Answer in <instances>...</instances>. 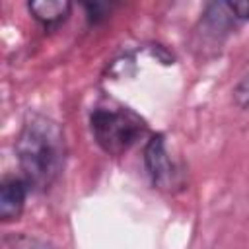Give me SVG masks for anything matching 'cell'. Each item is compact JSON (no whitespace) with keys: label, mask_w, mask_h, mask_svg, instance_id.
Masks as SVG:
<instances>
[{"label":"cell","mask_w":249,"mask_h":249,"mask_svg":"<svg viewBox=\"0 0 249 249\" xmlns=\"http://www.w3.org/2000/svg\"><path fill=\"white\" fill-rule=\"evenodd\" d=\"M233 101H235L237 107L249 111V72L233 88Z\"/></svg>","instance_id":"ba28073f"},{"label":"cell","mask_w":249,"mask_h":249,"mask_svg":"<svg viewBox=\"0 0 249 249\" xmlns=\"http://www.w3.org/2000/svg\"><path fill=\"white\" fill-rule=\"evenodd\" d=\"M2 249H54L45 239L27 233H8L2 239Z\"/></svg>","instance_id":"52a82bcc"},{"label":"cell","mask_w":249,"mask_h":249,"mask_svg":"<svg viewBox=\"0 0 249 249\" xmlns=\"http://www.w3.org/2000/svg\"><path fill=\"white\" fill-rule=\"evenodd\" d=\"M27 10L45 29H54L68 19L72 4L68 0H33L27 2Z\"/></svg>","instance_id":"8992f818"},{"label":"cell","mask_w":249,"mask_h":249,"mask_svg":"<svg viewBox=\"0 0 249 249\" xmlns=\"http://www.w3.org/2000/svg\"><path fill=\"white\" fill-rule=\"evenodd\" d=\"M16 156L27 185L47 191L64 167L66 142L60 124L41 113L27 115L16 138Z\"/></svg>","instance_id":"6da1fadb"},{"label":"cell","mask_w":249,"mask_h":249,"mask_svg":"<svg viewBox=\"0 0 249 249\" xmlns=\"http://www.w3.org/2000/svg\"><path fill=\"white\" fill-rule=\"evenodd\" d=\"M95 144L109 156H121L146 132V121L126 107H95L89 115Z\"/></svg>","instance_id":"7a4b0ae2"},{"label":"cell","mask_w":249,"mask_h":249,"mask_svg":"<svg viewBox=\"0 0 249 249\" xmlns=\"http://www.w3.org/2000/svg\"><path fill=\"white\" fill-rule=\"evenodd\" d=\"M84 8H86V12H88V19H89V21H99L101 18H105V14H107V10H109L107 4H97V2L86 4Z\"/></svg>","instance_id":"9c48e42d"},{"label":"cell","mask_w":249,"mask_h":249,"mask_svg":"<svg viewBox=\"0 0 249 249\" xmlns=\"http://www.w3.org/2000/svg\"><path fill=\"white\" fill-rule=\"evenodd\" d=\"M29 185L23 177L8 175L0 185V218L2 222H14L21 216L25 198L29 193Z\"/></svg>","instance_id":"5b68a950"},{"label":"cell","mask_w":249,"mask_h":249,"mask_svg":"<svg viewBox=\"0 0 249 249\" xmlns=\"http://www.w3.org/2000/svg\"><path fill=\"white\" fill-rule=\"evenodd\" d=\"M249 19V2H208L202 10L200 23L214 37H224Z\"/></svg>","instance_id":"277c9868"},{"label":"cell","mask_w":249,"mask_h":249,"mask_svg":"<svg viewBox=\"0 0 249 249\" xmlns=\"http://www.w3.org/2000/svg\"><path fill=\"white\" fill-rule=\"evenodd\" d=\"M144 167L152 185L160 191H175L181 187V171L173 163L163 134H154L144 146Z\"/></svg>","instance_id":"3957f363"}]
</instances>
